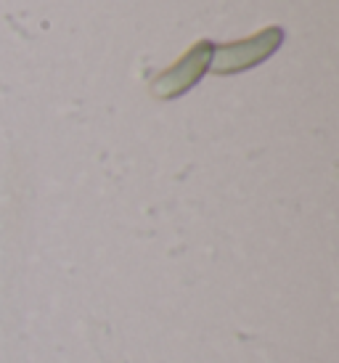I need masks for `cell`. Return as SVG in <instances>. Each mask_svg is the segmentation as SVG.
Returning <instances> with one entry per match:
<instances>
[{
	"mask_svg": "<svg viewBox=\"0 0 339 363\" xmlns=\"http://www.w3.org/2000/svg\"><path fill=\"white\" fill-rule=\"evenodd\" d=\"M284 43V30L281 27H265L257 35H250L244 40L223 43L212 48L210 69L215 74H239L262 61H268Z\"/></svg>",
	"mask_w": 339,
	"mask_h": 363,
	"instance_id": "obj_1",
	"label": "cell"
},
{
	"mask_svg": "<svg viewBox=\"0 0 339 363\" xmlns=\"http://www.w3.org/2000/svg\"><path fill=\"white\" fill-rule=\"evenodd\" d=\"M212 48L215 45L210 40H199L196 45H191L189 51L180 56V61H175L170 69H165L151 82V93L157 99H178L183 93H189L210 72Z\"/></svg>",
	"mask_w": 339,
	"mask_h": 363,
	"instance_id": "obj_2",
	"label": "cell"
}]
</instances>
